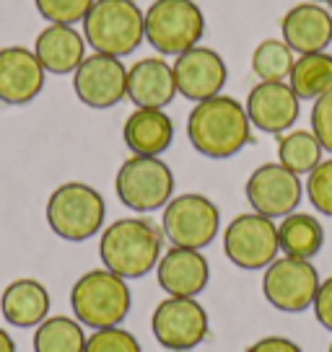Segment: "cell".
Here are the masks:
<instances>
[{"instance_id":"obj_1","label":"cell","mask_w":332,"mask_h":352,"mask_svg":"<svg viewBox=\"0 0 332 352\" xmlns=\"http://www.w3.org/2000/svg\"><path fill=\"white\" fill-rule=\"evenodd\" d=\"M187 138L205 158H231L252 140V122L244 104L231 96H213L198 101L187 117Z\"/></svg>"},{"instance_id":"obj_2","label":"cell","mask_w":332,"mask_h":352,"mask_svg":"<svg viewBox=\"0 0 332 352\" xmlns=\"http://www.w3.org/2000/svg\"><path fill=\"white\" fill-rule=\"evenodd\" d=\"M164 233L148 218H120L110 223L99 239L101 264L122 280L145 277L161 259Z\"/></svg>"},{"instance_id":"obj_3","label":"cell","mask_w":332,"mask_h":352,"mask_svg":"<svg viewBox=\"0 0 332 352\" xmlns=\"http://www.w3.org/2000/svg\"><path fill=\"white\" fill-rule=\"evenodd\" d=\"M83 39L99 55H133L145 39V13L135 0H94L83 19Z\"/></svg>"},{"instance_id":"obj_4","label":"cell","mask_w":332,"mask_h":352,"mask_svg":"<svg viewBox=\"0 0 332 352\" xmlns=\"http://www.w3.org/2000/svg\"><path fill=\"white\" fill-rule=\"evenodd\" d=\"M130 306H133V296H130L127 280L110 272L107 267L83 272L70 287L73 316L91 329L120 327L127 319Z\"/></svg>"},{"instance_id":"obj_5","label":"cell","mask_w":332,"mask_h":352,"mask_svg":"<svg viewBox=\"0 0 332 352\" xmlns=\"http://www.w3.org/2000/svg\"><path fill=\"white\" fill-rule=\"evenodd\" d=\"M47 226L63 241H89L104 228L107 202L99 189L83 182H65L47 199Z\"/></svg>"},{"instance_id":"obj_6","label":"cell","mask_w":332,"mask_h":352,"mask_svg":"<svg viewBox=\"0 0 332 352\" xmlns=\"http://www.w3.org/2000/svg\"><path fill=\"white\" fill-rule=\"evenodd\" d=\"M205 36V16L195 0H154L145 11V42L158 55H182Z\"/></svg>"},{"instance_id":"obj_7","label":"cell","mask_w":332,"mask_h":352,"mask_svg":"<svg viewBox=\"0 0 332 352\" xmlns=\"http://www.w3.org/2000/svg\"><path fill=\"white\" fill-rule=\"evenodd\" d=\"M114 192L125 208L154 212L174 195V174L158 155H130L114 176Z\"/></svg>"},{"instance_id":"obj_8","label":"cell","mask_w":332,"mask_h":352,"mask_svg":"<svg viewBox=\"0 0 332 352\" xmlns=\"http://www.w3.org/2000/svg\"><path fill=\"white\" fill-rule=\"evenodd\" d=\"M221 231V210L205 195L187 192L166 202L161 215V233L172 246L205 249Z\"/></svg>"},{"instance_id":"obj_9","label":"cell","mask_w":332,"mask_h":352,"mask_svg":"<svg viewBox=\"0 0 332 352\" xmlns=\"http://www.w3.org/2000/svg\"><path fill=\"white\" fill-rule=\"evenodd\" d=\"M320 285V272L309 259H296L286 254L267 264L262 275V296L283 314H301L311 308Z\"/></svg>"},{"instance_id":"obj_10","label":"cell","mask_w":332,"mask_h":352,"mask_svg":"<svg viewBox=\"0 0 332 352\" xmlns=\"http://www.w3.org/2000/svg\"><path fill=\"white\" fill-rule=\"evenodd\" d=\"M223 254L239 270H265L280 254L278 226L260 212H242L223 231Z\"/></svg>"},{"instance_id":"obj_11","label":"cell","mask_w":332,"mask_h":352,"mask_svg":"<svg viewBox=\"0 0 332 352\" xmlns=\"http://www.w3.org/2000/svg\"><path fill=\"white\" fill-rule=\"evenodd\" d=\"M151 329L161 347L189 352L208 337L211 319H208V311L198 303V298L169 296L156 306L151 316Z\"/></svg>"},{"instance_id":"obj_12","label":"cell","mask_w":332,"mask_h":352,"mask_svg":"<svg viewBox=\"0 0 332 352\" xmlns=\"http://www.w3.org/2000/svg\"><path fill=\"white\" fill-rule=\"evenodd\" d=\"M73 91L89 109H112L127 99V67L120 57L86 55L73 73Z\"/></svg>"},{"instance_id":"obj_13","label":"cell","mask_w":332,"mask_h":352,"mask_svg":"<svg viewBox=\"0 0 332 352\" xmlns=\"http://www.w3.org/2000/svg\"><path fill=\"white\" fill-rule=\"evenodd\" d=\"M244 195L255 212L265 218H286L296 212L304 195L301 179L280 164H262L247 179Z\"/></svg>"},{"instance_id":"obj_14","label":"cell","mask_w":332,"mask_h":352,"mask_svg":"<svg viewBox=\"0 0 332 352\" xmlns=\"http://www.w3.org/2000/svg\"><path fill=\"white\" fill-rule=\"evenodd\" d=\"M172 70H174L177 94L195 104L218 96L229 80V67L223 63V57L203 44L177 55Z\"/></svg>"},{"instance_id":"obj_15","label":"cell","mask_w":332,"mask_h":352,"mask_svg":"<svg viewBox=\"0 0 332 352\" xmlns=\"http://www.w3.org/2000/svg\"><path fill=\"white\" fill-rule=\"evenodd\" d=\"M244 109L252 127L267 135H283L299 120L301 99L286 80H260L249 91Z\"/></svg>"},{"instance_id":"obj_16","label":"cell","mask_w":332,"mask_h":352,"mask_svg":"<svg viewBox=\"0 0 332 352\" xmlns=\"http://www.w3.org/2000/svg\"><path fill=\"white\" fill-rule=\"evenodd\" d=\"M47 70L37 60L34 50L11 44L0 50V104L23 107L32 104L45 88Z\"/></svg>"},{"instance_id":"obj_17","label":"cell","mask_w":332,"mask_h":352,"mask_svg":"<svg viewBox=\"0 0 332 352\" xmlns=\"http://www.w3.org/2000/svg\"><path fill=\"white\" fill-rule=\"evenodd\" d=\"M156 277L164 293L177 298H198L211 283V264L198 249L172 246L156 264Z\"/></svg>"},{"instance_id":"obj_18","label":"cell","mask_w":332,"mask_h":352,"mask_svg":"<svg viewBox=\"0 0 332 352\" xmlns=\"http://www.w3.org/2000/svg\"><path fill=\"white\" fill-rule=\"evenodd\" d=\"M280 32L296 55L324 52L332 44V13L322 3H299L286 11Z\"/></svg>"},{"instance_id":"obj_19","label":"cell","mask_w":332,"mask_h":352,"mask_svg":"<svg viewBox=\"0 0 332 352\" xmlns=\"http://www.w3.org/2000/svg\"><path fill=\"white\" fill-rule=\"evenodd\" d=\"M174 96V70L164 57H143L127 67V99L135 104V109H164Z\"/></svg>"},{"instance_id":"obj_20","label":"cell","mask_w":332,"mask_h":352,"mask_svg":"<svg viewBox=\"0 0 332 352\" xmlns=\"http://www.w3.org/2000/svg\"><path fill=\"white\" fill-rule=\"evenodd\" d=\"M50 290L34 277H19L0 293V314L16 329H37L50 316Z\"/></svg>"},{"instance_id":"obj_21","label":"cell","mask_w":332,"mask_h":352,"mask_svg":"<svg viewBox=\"0 0 332 352\" xmlns=\"http://www.w3.org/2000/svg\"><path fill=\"white\" fill-rule=\"evenodd\" d=\"M34 55H37V60L42 63L47 73L68 76V73H76L78 65L83 63V57H86V39H83L81 32H76V26L50 23L37 36Z\"/></svg>"},{"instance_id":"obj_22","label":"cell","mask_w":332,"mask_h":352,"mask_svg":"<svg viewBox=\"0 0 332 352\" xmlns=\"http://www.w3.org/2000/svg\"><path fill=\"white\" fill-rule=\"evenodd\" d=\"M122 140L133 155H161L174 140V122L164 109H135L125 120Z\"/></svg>"},{"instance_id":"obj_23","label":"cell","mask_w":332,"mask_h":352,"mask_svg":"<svg viewBox=\"0 0 332 352\" xmlns=\"http://www.w3.org/2000/svg\"><path fill=\"white\" fill-rule=\"evenodd\" d=\"M280 252L296 259H314L324 243V228L309 212H291L278 226Z\"/></svg>"},{"instance_id":"obj_24","label":"cell","mask_w":332,"mask_h":352,"mask_svg":"<svg viewBox=\"0 0 332 352\" xmlns=\"http://www.w3.org/2000/svg\"><path fill=\"white\" fill-rule=\"evenodd\" d=\"M291 83L293 94L301 101H317L332 88V55L330 52H311V55H299L291 70Z\"/></svg>"},{"instance_id":"obj_25","label":"cell","mask_w":332,"mask_h":352,"mask_svg":"<svg viewBox=\"0 0 332 352\" xmlns=\"http://www.w3.org/2000/svg\"><path fill=\"white\" fill-rule=\"evenodd\" d=\"M86 331L76 316H47L34 329V352H83Z\"/></svg>"},{"instance_id":"obj_26","label":"cell","mask_w":332,"mask_h":352,"mask_svg":"<svg viewBox=\"0 0 332 352\" xmlns=\"http://www.w3.org/2000/svg\"><path fill=\"white\" fill-rule=\"evenodd\" d=\"M324 148L311 130H288L278 140V164L296 176H309L322 164Z\"/></svg>"},{"instance_id":"obj_27","label":"cell","mask_w":332,"mask_h":352,"mask_svg":"<svg viewBox=\"0 0 332 352\" xmlns=\"http://www.w3.org/2000/svg\"><path fill=\"white\" fill-rule=\"evenodd\" d=\"M293 63V50L283 39H262L252 52V73L260 80H286Z\"/></svg>"},{"instance_id":"obj_28","label":"cell","mask_w":332,"mask_h":352,"mask_svg":"<svg viewBox=\"0 0 332 352\" xmlns=\"http://www.w3.org/2000/svg\"><path fill=\"white\" fill-rule=\"evenodd\" d=\"M34 6L45 21L76 26V23H83L94 0H34Z\"/></svg>"},{"instance_id":"obj_29","label":"cell","mask_w":332,"mask_h":352,"mask_svg":"<svg viewBox=\"0 0 332 352\" xmlns=\"http://www.w3.org/2000/svg\"><path fill=\"white\" fill-rule=\"evenodd\" d=\"M83 352H143V347L135 340L133 331L122 327H107L91 331Z\"/></svg>"},{"instance_id":"obj_30","label":"cell","mask_w":332,"mask_h":352,"mask_svg":"<svg viewBox=\"0 0 332 352\" xmlns=\"http://www.w3.org/2000/svg\"><path fill=\"white\" fill-rule=\"evenodd\" d=\"M307 197L317 212L332 218V158L322 161L307 176Z\"/></svg>"},{"instance_id":"obj_31","label":"cell","mask_w":332,"mask_h":352,"mask_svg":"<svg viewBox=\"0 0 332 352\" xmlns=\"http://www.w3.org/2000/svg\"><path fill=\"white\" fill-rule=\"evenodd\" d=\"M311 132L317 135L322 148L332 155V88L324 91L311 107Z\"/></svg>"},{"instance_id":"obj_32","label":"cell","mask_w":332,"mask_h":352,"mask_svg":"<svg viewBox=\"0 0 332 352\" xmlns=\"http://www.w3.org/2000/svg\"><path fill=\"white\" fill-rule=\"evenodd\" d=\"M311 308H314V316H317V321H320L322 327L327 331H332V277L322 280Z\"/></svg>"},{"instance_id":"obj_33","label":"cell","mask_w":332,"mask_h":352,"mask_svg":"<svg viewBox=\"0 0 332 352\" xmlns=\"http://www.w3.org/2000/svg\"><path fill=\"white\" fill-rule=\"evenodd\" d=\"M247 352H304L293 340L288 337H262L255 344H249Z\"/></svg>"},{"instance_id":"obj_34","label":"cell","mask_w":332,"mask_h":352,"mask_svg":"<svg viewBox=\"0 0 332 352\" xmlns=\"http://www.w3.org/2000/svg\"><path fill=\"white\" fill-rule=\"evenodd\" d=\"M0 352H16V342L3 327H0Z\"/></svg>"},{"instance_id":"obj_35","label":"cell","mask_w":332,"mask_h":352,"mask_svg":"<svg viewBox=\"0 0 332 352\" xmlns=\"http://www.w3.org/2000/svg\"><path fill=\"white\" fill-rule=\"evenodd\" d=\"M311 3H322L324 6V3H332V0H311Z\"/></svg>"},{"instance_id":"obj_36","label":"cell","mask_w":332,"mask_h":352,"mask_svg":"<svg viewBox=\"0 0 332 352\" xmlns=\"http://www.w3.org/2000/svg\"><path fill=\"white\" fill-rule=\"evenodd\" d=\"M327 352H332V344H330V350H327Z\"/></svg>"}]
</instances>
